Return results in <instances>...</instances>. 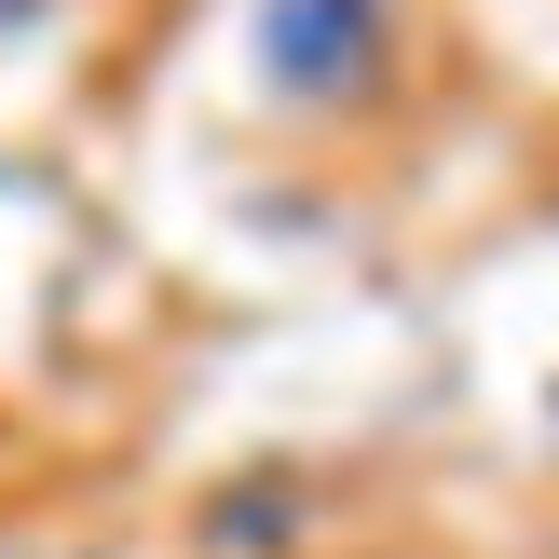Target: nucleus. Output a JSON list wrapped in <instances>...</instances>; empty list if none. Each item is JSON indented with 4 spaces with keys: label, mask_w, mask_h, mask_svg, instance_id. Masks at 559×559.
Instances as JSON below:
<instances>
[{
    "label": "nucleus",
    "mask_w": 559,
    "mask_h": 559,
    "mask_svg": "<svg viewBox=\"0 0 559 559\" xmlns=\"http://www.w3.org/2000/svg\"><path fill=\"white\" fill-rule=\"evenodd\" d=\"M369 55V0H273V69L287 82H342Z\"/></svg>",
    "instance_id": "f257e3e1"
}]
</instances>
